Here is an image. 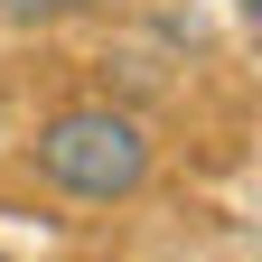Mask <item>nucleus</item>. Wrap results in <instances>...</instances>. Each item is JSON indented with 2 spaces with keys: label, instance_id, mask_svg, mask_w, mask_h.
Instances as JSON below:
<instances>
[{
  "label": "nucleus",
  "instance_id": "obj_1",
  "mask_svg": "<svg viewBox=\"0 0 262 262\" xmlns=\"http://www.w3.org/2000/svg\"><path fill=\"white\" fill-rule=\"evenodd\" d=\"M28 159H38V178L56 196L122 206V196L150 187V122L122 113V103H66L38 141H28Z\"/></svg>",
  "mask_w": 262,
  "mask_h": 262
},
{
  "label": "nucleus",
  "instance_id": "obj_2",
  "mask_svg": "<svg viewBox=\"0 0 262 262\" xmlns=\"http://www.w3.org/2000/svg\"><path fill=\"white\" fill-rule=\"evenodd\" d=\"M75 10H94V0H0L10 28H47V19H75Z\"/></svg>",
  "mask_w": 262,
  "mask_h": 262
}]
</instances>
